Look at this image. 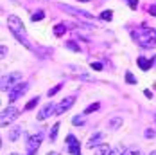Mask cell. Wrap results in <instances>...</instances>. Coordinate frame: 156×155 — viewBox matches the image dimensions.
Here are the masks:
<instances>
[{
	"label": "cell",
	"instance_id": "24",
	"mask_svg": "<svg viewBox=\"0 0 156 155\" xmlns=\"http://www.w3.org/2000/svg\"><path fill=\"white\" fill-rule=\"evenodd\" d=\"M61 87H63V83H58L56 87H52V89L48 90V96H54V94H58L59 90H61Z\"/></svg>",
	"mask_w": 156,
	"mask_h": 155
},
{
	"label": "cell",
	"instance_id": "35",
	"mask_svg": "<svg viewBox=\"0 0 156 155\" xmlns=\"http://www.w3.org/2000/svg\"><path fill=\"white\" fill-rule=\"evenodd\" d=\"M149 155H156V150H154V152H151V153H149Z\"/></svg>",
	"mask_w": 156,
	"mask_h": 155
},
{
	"label": "cell",
	"instance_id": "18",
	"mask_svg": "<svg viewBox=\"0 0 156 155\" xmlns=\"http://www.w3.org/2000/svg\"><path fill=\"white\" fill-rule=\"evenodd\" d=\"M43 18H45V13H43V11H36V13H32L31 15L32 22H38V20H43Z\"/></svg>",
	"mask_w": 156,
	"mask_h": 155
},
{
	"label": "cell",
	"instance_id": "25",
	"mask_svg": "<svg viewBox=\"0 0 156 155\" xmlns=\"http://www.w3.org/2000/svg\"><path fill=\"white\" fill-rule=\"evenodd\" d=\"M122 155H140V150H138V148H129V150H126Z\"/></svg>",
	"mask_w": 156,
	"mask_h": 155
},
{
	"label": "cell",
	"instance_id": "6",
	"mask_svg": "<svg viewBox=\"0 0 156 155\" xmlns=\"http://www.w3.org/2000/svg\"><path fill=\"white\" fill-rule=\"evenodd\" d=\"M66 150H68L70 155H81V144H79V141L72 134L66 135Z\"/></svg>",
	"mask_w": 156,
	"mask_h": 155
},
{
	"label": "cell",
	"instance_id": "11",
	"mask_svg": "<svg viewBox=\"0 0 156 155\" xmlns=\"http://www.w3.org/2000/svg\"><path fill=\"white\" fill-rule=\"evenodd\" d=\"M136 65L140 67L142 70H149V69L153 67V60H147L145 56H138V60H136Z\"/></svg>",
	"mask_w": 156,
	"mask_h": 155
},
{
	"label": "cell",
	"instance_id": "13",
	"mask_svg": "<svg viewBox=\"0 0 156 155\" xmlns=\"http://www.w3.org/2000/svg\"><path fill=\"white\" fill-rule=\"evenodd\" d=\"M95 155H111V148H109L108 144H101V146L97 148Z\"/></svg>",
	"mask_w": 156,
	"mask_h": 155
},
{
	"label": "cell",
	"instance_id": "27",
	"mask_svg": "<svg viewBox=\"0 0 156 155\" xmlns=\"http://www.w3.org/2000/svg\"><path fill=\"white\" fill-rule=\"evenodd\" d=\"M144 135H145V137H149V139H153V137H154V130H151V128H149V130H145V132H144Z\"/></svg>",
	"mask_w": 156,
	"mask_h": 155
},
{
	"label": "cell",
	"instance_id": "39",
	"mask_svg": "<svg viewBox=\"0 0 156 155\" xmlns=\"http://www.w3.org/2000/svg\"><path fill=\"white\" fill-rule=\"evenodd\" d=\"M154 121H156V115H154Z\"/></svg>",
	"mask_w": 156,
	"mask_h": 155
},
{
	"label": "cell",
	"instance_id": "20",
	"mask_svg": "<svg viewBox=\"0 0 156 155\" xmlns=\"http://www.w3.org/2000/svg\"><path fill=\"white\" fill-rule=\"evenodd\" d=\"M38 101H40V97H32L31 101H27V105H25V110H32L36 105H38Z\"/></svg>",
	"mask_w": 156,
	"mask_h": 155
},
{
	"label": "cell",
	"instance_id": "17",
	"mask_svg": "<svg viewBox=\"0 0 156 155\" xmlns=\"http://www.w3.org/2000/svg\"><path fill=\"white\" fill-rule=\"evenodd\" d=\"M65 31H66V27H65L63 24L54 25V34H56V36H63V34H65Z\"/></svg>",
	"mask_w": 156,
	"mask_h": 155
},
{
	"label": "cell",
	"instance_id": "28",
	"mask_svg": "<svg viewBox=\"0 0 156 155\" xmlns=\"http://www.w3.org/2000/svg\"><path fill=\"white\" fill-rule=\"evenodd\" d=\"M92 69H94V70H102V63H99V62L92 63Z\"/></svg>",
	"mask_w": 156,
	"mask_h": 155
},
{
	"label": "cell",
	"instance_id": "7",
	"mask_svg": "<svg viewBox=\"0 0 156 155\" xmlns=\"http://www.w3.org/2000/svg\"><path fill=\"white\" fill-rule=\"evenodd\" d=\"M41 141H43V134H41V132H36V134L29 135V141H27V150L36 153V150L40 148Z\"/></svg>",
	"mask_w": 156,
	"mask_h": 155
},
{
	"label": "cell",
	"instance_id": "8",
	"mask_svg": "<svg viewBox=\"0 0 156 155\" xmlns=\"http://www.w3.org/2000/svg\"><path fill=\"white\" fill-rule=\"evenodd\" d=\"M56 108H58V107H56L54 103H47L43 108L38 112V115H36V117H38V121H45V119H48L52 114H56Z\"/></svg>",
	"mask_w": 156,
	"mask_h": 155
},
{
	"label": "cell",
	"instance_id": "30",
	"mask_svg": "<svg viewBox=\"0 0 156 155\" xmlns=\"http://www.w3.org/2000/svg\"><path fill=\"white\" fill-rule=\"evenodd\" d=\"M122 153H124V150H122V148H115V150L111 152V155H122Z\"/></svg>",
	"mask_w": 156,
	"mask_h": 155
},
{
	"label": "cell",
	"instance_id": "10",
	"mask_svg": "<svg viewBox=\"0 0 156 155\" xmlns=\"http://www.w3.org/2000/svg\"><path fill=\"white\" fill-rule=\"evenodd\" d=\"M101 144H104V132H95L94 135L90 137V141L86 142L88 148H97Z\"/></svg>",
	"mask_w": 156,
	"mask_h": 155
},
{
	"label": "cell",
	"instance_id": "32",
	"mask_svg": "<svg viewBox=\"0 0 156 155\" xmlns=\"http://www.w3.org/2000/svg\"><path fill=\"white\" fill-rule=\"evenodd\" d=\"M144 94H145V96H147V97H149V99H151V97H153V92H151V90H147V89H145V90H144Z\"/></svg>",
	"mask_w": 156,
	"mask_h": 155
},
{
	"label": "cell",
	"instance_id": "38",
	"mask_svg": "<svg viewBox=\"0 0 156 155\" xmlns=\"http://www.w3.org/2000/svg\"><path fill=\"white\" fill-rule=\"evenodd\" d=\"M11 155H18V153H11Z\"/></svg>",
	"mask_w": 156,
	"mask_h": 155
},
{
	"label": "cell",
	"instance_id": "3",
	"mask_svg": "<svg viewBox=\"0 0 156 155\" xmlns=\"http://www.w3.org/2000/svg\"><path fill=\"white\" fill-rule=\"evenodd\" d=\"M20 79H22V72H9V74L2 76V85H0V89H2V90H13L16 85L20 83Z\"/></svg>",
	"mask_w": 156,
	"mask_h": 155
},
{
	"label": "cell",
	"instance_id": "2",
	"mask_svg": "<svg viewBox=\"0 0 156 155\" xmlns=\"http://www.w3.org/2000/svg\"><path fill=\"white\" fill-rule=\"evenodd\" d=\"M7 27H9V31L13 32L27 49H31V43L27 42V31H25V27H23V22H22L18 16H15V15L7 16Z\"/></svg>",
	"mask_w": 156,
	"mask_h": 155
},
{
	"label": "cell",
	"instance_id": "4",
	"mask_svg": "<svg viewBox=\"0 0 156 155\" xmlns=\"http://www.w3.org/2000/svg\"><path fill=\"white\" fill-rule=\"evenodd\" d=\"M18 108L16 107H13V105H9L7 108L2 110V117H0V124L2 126H7V124H11L13 121H15L16 117H18Z\"/></svg>",
	"mask_w": 156,
	"mask_h": 155
},
{
	"label": "cell",
	"instance_id": "16",
	"mask_svg": "<svg viewBox=\"0 0 156 155\" xmlns=\"http://www.w3.org/2000/svg\"><path fill=\"white\" fill-rule=\"evenodd\" d=\"M58 130H59V123L52 124V130H50V135H48L50 141H56V137H58Z\"/></svg>",
	"mask_w": 156,
	"mask_h": 155
},
{
	"label": "cell",
	"instance_id": "14",
	"mask_svg": "<svg viewBox=\"0 0 156 155\" xmlns=\"http://www.w3.org/2000/svg\"><path fill=\"white\" fill-rule=\"evenodd\" d=\"M108 126L111 128V130H117V128H120V126H122V117H113V119L108 123Z\"/></svg>",
	"mask_w": 156,
	"mask_h": 155
},
{
	"label": "cell",
	"instance_id": "31",
	"mask_svg": "<svg viewBox=\"0 0 156 155\" xmlns=\"http://www.w3.org/2000/svg\"><path fill=\"white\" fill-rule=\"evenodd\" d=\"M0 54H2V58H4V56H5V54H7V47H0Z\"/></svg>",
	"mask_w": 156,
	"mask_h": 155
},
{
	"label": "cell",
	"instance_id": "26",
	"mask_svg": "<svg viewBox=\"0 0 156 155\" xmlns=\"http://www.w3.org/2000/svg\"><path fill=\"white\" fill-rule=\"evenodd\" d=\"M127 6H129L131 9H136V7H138V0H127Z\"/></svg>",
	"mask_w": 156,
	"mask_h": 155
},
{
	"label": "cell",
	"instance_id": "33",
	"mask_svg": "<svg viewBox=\"0 0 156 155\" xmlns=\"http://www.w3.org/2000/svg\"><path fill=\"white\" fill-rule=\"evenodd\" d=\"M153 67H156V54H154V58H153Z\"/></svg>",
	"mask_w": 156,
	"mask_h": 155
},
{
	"label": "cell",
	"instance_id": "37",
	"mask_svg": "<svg viewBox=\"0 0 156 155\" xmlns=\"http://www.w3.org/2000/svg\"><path fill=\"white\" fill-rule=\"evenodd\" d=\"M29 155H34V152H29Z\"/></svg>",
	"mask_w": 156,
	"mask_h": 155
},
{
	"label": "cell",
	"instance_id": "12",
	"mask_svg": "<svg viewBox=\"0 0 156 155\" xmlns=\"http://www.w3.org/2000/svg\"><path fill=\"white\" fill-rule=\"evenodd\" d=\"M20 135H22V126H13V128H11V132H9V141H11V142H15V141H18Z\"/></svg>",
	"mask_w": 156,
	"mask_h": 155
},
{
	"label": "cell",
	"instance_id": "21",
	"mask_svg": "<svg viewBox=\"0 0 156 155\" xmlns=\"http://www.w3.org/2000/svg\"><path fill=\"white\" fill-rule=\"evenodd\" d=\"M66 47H68L70 51H74V52H79V51H81V47H79L76 42H66Z\"/></svg>",
	"mask_w": 156,
	"mask_h": 155
},
{
	"label": "cell",
	"instance_id": "29",
	"mask_svg": "<svg viewBox=\"0 0 156 155\" xmlns=\"http://www.w3.org/2000/svg\"><path fill=\"white\" fill-rule=\"evenodd\" d=\"M149 15H151V16H156V4H153V6L149 7Z\"/></svg>",
	"mask_w": 156,
	"mask_h": 155
},
{
	"label": "cell",
	"instance_id": "34",
	"mask_svg": "<svg viewBox=\"0 0 156 155\" xmlns=\"http://www.w3.org/2000/svg\"><path fill=\"white\" fill-rule=\"evenodd\" d=\"M47 155H59V153H56V152H48Z\"/></svg>",
	"mask_w": 156,
	"mask_h": 155
},
{
	"label": "cell",
	"instance_id": "1",
	"mask_svg": "<svg viewBox=\"0 0 156 155\" xmlns=\"http://www.w3.org/2000/svg\"><path fill=\"white\" fill-rule=\"evenodd\" d=\"M131 38L135 40V43L140 47H154L156 45V29L153 27H136L131 31Z\"/></svg>",
	"mask_w": 156,
	"mask_h": 155
},
{
	"label": "cell",
	"instance_id": "5",
	"mask_svg": "<svg viewBox=\"0 0 156 155\" xmlns=\"http://www.w3.org/2000/svg\"><path fill=\"white\" fill-rule=\"evenodd\" d=\"M27 89H29V83L27 81H20L13 90H9V103H15L16 99H20L23 94L27 92Z\"/></svg>",
	"mask_w": 156,
	"mask_h": 155
},
{
	"label": "cell",
	"instance_id": "15",
	"mask_svg": "<svg viewBox=\"0 0 156 155\" xmlns=\"http://www.w3.org/2000/svg\"><path fill=\"white\" fill-rule=\"evenodd\" d=\"M101 108V103H92V105H88L86 108H84V112H83V115H88V114H92V112H95V110Z\"/></svg>",
	"mask_w": 156,
	"mask_h": 155
},
{
	"label": "cell",
	"instance_id": "23",
	"mask_svg": "<svg viewBox=\"0 0 156 155\" xmlns=\"http://www.w3.org/2000/svg\"><path fill=\"white\" fill-rule=\"evenodd\" d=\"M72 123L77 124V126H83V124H84V117H83V115H76V117L72 119Z\"/></svg>",
	"mask_w": 156,
	"mask_h": 155
},
{
	"label": "cell",
	"instance_id": "19",
	"mask_svg": "<svg viewBox=\"0 0 156 155\" xmlns=\"http://www.w3.org/2000/svg\"><path fill=\"white\" fill-rule=\"evenodd\" d=\"M101 18H102V20H106V22H111V18H113V13H111V9H106V11H102V13H101Z\"/></svg>",
	"mask_w": 156,
	"mask_h": 155
},
{
	"label": "cell",
	"instance_id": "9",
	"mask_svg": "<svg viewBox=\"0 0 156 155\" xmlns=\"http://www.w3.org/2000/svg\"><path fill=\"white\" fill-rule=\"evenodd\" d=\"M74 103H76V97H74V96H68V97H65L61 103L58 105V108H56V115H61V114H65V112L70 108Z\"/></svg>",
	"mask_w": 156,
	"mask_h": 155
},
{
	"label": "cell",
	"instance_id": "36",
	"mask_svg": "<svg viewBox=\"0 0 156 155\" xmlns=\"http://www.w3.org/2000/svg\"><path fill=\"white\" fill-rule=\"evenodd\" d=\"M79 2H90V0H79Z\"/></svg>",
	"mask_w": 156,
	"mask_h": 155
},
{
	"label": "cell",
	"instance_id": "22",
	"mask_svg": "<svg viewBox=\"0 0 156 155\" xmlns=\"http://www.w3.org/2000/svg\"><path fill=\"white\" fill-rule=\"evenodd\" d=\"M126 81H127L129 85H135V83H136V78L133 76L131 72H126Z\"/></svg>",
	"mask_w": 156,
	"mask_h": 155
}]
</instances>
